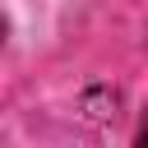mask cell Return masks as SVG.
<instances>
[{"label":"cell","instance_id":"6da1fadb","mask_svg":"<svg viewBox=\"0 0 148 148\" xmlns=\"http://www.w3.org/2000/svg\"><path fill=\"white\" fill-rule=\"evenodd\" d=\"M0 42H5V18H0Z\"/></svg>","mask_w":148,"mask_h":148}]
</instances>
